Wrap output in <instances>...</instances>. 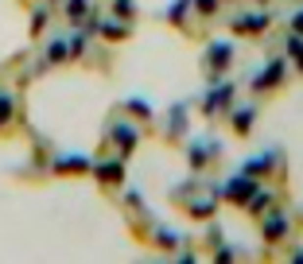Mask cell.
Segmentation results:
<instances>
[{"instance_id":"3957f363","label":"cell","mask_w":303,"mask_h":264,"mask_svg":"<svg viewBox=\"0 0 303 264\" xmlns=\"http://www.w3.org/2000/svg\"><path fill=\"white\" fill-rule=\"evenodd\" d=\"M210 58L214 62H229V43H214L210 47Z\"/></svg>"},{"instance_id":"277c9868","label":"cell","mask_w":303,"mask_h":264,"mask_svg":"<svg viewBox=\"0 0 303 264\" xmlns=\"http://www.w3.org/2000/svg\"><path fill=\"white\" fill-rule=\"evenodd\" d=\"M284 229H288V221H284V217H272V221H268V237H280Z\"/></svg>"},{"instance_id":"8992f818","label":"cell","mask_w":303,"mask_h":264,"mask_svg":"<svg viewBox=\"0 0 303 264\" xmlns=\"http://www.w3.org/2000/svg\"><path fill=\"white\" fill-rule=\"evenodd\" d=\"M249 117H252L249 109H241V113H237V128H249Z\"/></svg>"},{"instance_id":"52a82bcc","label":"cell","mask_w":303,"mask_h":264,"mask_svg":"<svg viewBox=\"0 0 303 264\" xmlns=\"http://www.w3.org/2000/svg\"><path fill=\"white\" fill-rule=\"evenodd\" d=\"M8 109H12V101H8V97H0V120H8Z\"/></svg>"},{"instance_id":"7a4b0ae2","label":"cell","mask_w":303,"mask_h":264,"mask_svg":"<svg viewBox=\"0 0 303 264\" xmlns=\"http://www.w3.org/2000/svg\"><path fill=\"white\" fill-rule=\"evenodd\" d=\"M233 27H237V31H260V27H264V16H241Z\"/></svg>"},{"instance_id":"5b68a950","label":"cell","mask_w":303,"mask_h":264,"mask_svg":"<svg viewBox=\"0 0 303 264\" xmlns=\"http://www.w3.org/2000/svg\"><path fill=\"white\" fill-rule=\"evenodd\" d=\"M117 140H121V144H136V132H132V128H117Z\"/></svg>"},{"instance_id":"6da1fadb","label":"cell","mask_w":303,"mask_h":264,"mask_svg":"<svg viewBox=\"0 0 303 264\" xmlns=\"http://www.w3.org/2000/svg\"><path fill=\"white\" fill-rule=\"evenodd\" d=\"M280 74H284V62H272V66H268V70H264V74H260V78H256L252 86H256V90H268V86H272V82H276Z\"/></svg>"}]
</instances>
